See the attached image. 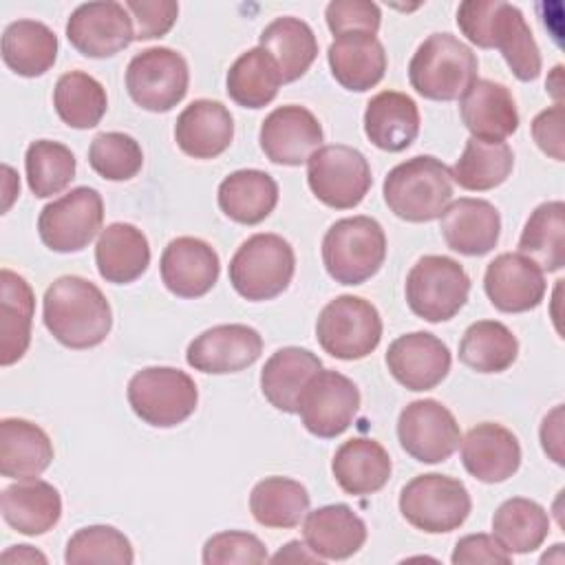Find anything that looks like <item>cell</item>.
Here are the masks:
<instances>
[{"label": "cell", "instance_id": "obj_39", "mask_svg": "<svg viewBox=\"0 0 565 565\" xmlns=\"http://www.w3.org/2000/svg\"><path fill=\"white\" fill-rule=\"evenodd\" d=\"M307 488L289 477H265L249 494V512L256 523L276 530H289L300 525L309 512Z\"/></svg>", "mask_w": 565, "mask_h": 565}, {"label": "cell", "instance_id": "obj_28", "mask_svg": "<svg viewBox=\"0 0 565 565\" xmlns=\"http://www.w3.org/2000/svg\"><path fill=\"white\" fill-rule=\"evenodd\" d=\"M327 62L335 82L353 93L377 86L386 73V51L371 33L338 35L327 49Z\"/></svg>", "mask_w": 565, "mask_h": 565}, {"label": "cell", "instance_id": "obj_13", "mask_svg": "<svg viewBox=\"0 0 565 565\" xmlns=\"http://www.w3.org/2000/svg\"><path fill=\"white\" fill-rule=\"evenodd\" d=\"M190 71L185 57L168 46H150L126 66L130 99L150 113L172 110L188 93Z\"/></svg>", "mask_w": 565, "mask_h": 565}, {"label": "cell", "instance_id": "obj_23", "mask_svg": "<svg viewBox=\"0 0 565 565\" xmlns=\"http://www.w3.org/2000/svg\"><path fill=\"white\" fill-rule=\"evenodd\" d=\"M441 218V236L446 245L463 256H483L494 249L501 236V214L486 199H457Z\"/></svg>", "mask_w": 565, "mask_h": 565}, {"label": "cell", "instance_id": "obj_17", "mask_svg": "<svg viewBox=\"0 0 565 565\" xmlns=\"http://www.w3.org/2000/svg\"><path fill=\"white\" fill-rule=\"evenodd\" d=\"M263 353V338L247 324H216L196 335L185 351V360L194 371L225 375L252 366Z\"/></svg>", "mask_w": 565, "mask_h": 565}, {"label": "cell", "instance_id": "obj_8", "mask_svg": "<svg viewBox=\"0 0 565 565\" xmlns=\"http://www.w3.org/2000/svg\"><path fill=\"white\" fill-rule=\"evenodd\" d=\"M470 508L472 501L463 481L439 472L417 475L399 492L402 516L428 534L457 530L468 519Z\"/></svg>", "mask_w": 565, "mask_h": 565}, {"label": "cell", "instance_id": "obj_5", "mask_svg": "<svg viewBox=\"0 0 565 565\" xmlns=\"http://www.w3.org/2000/svg\"><path fill=\"white\" fill-rule=\"evenodd\" d=\"M296 271V254L289 241L260 232L241 243L230 260V282L234 291L252 302L280 296Z\"/></svg>", "mask_w": 565, "mask_h": 565}, {"label": "cell", "instance_id": "obj_7", "mask_svg": "<svg viewBox=\"0 0 565 565\" xmlns=\"http://www.w3.org/2000/svg\"><path fill=\"white\" fill-rule=\"evenodd\" d=\"M128 404L132 413L154 428H172L185 422L199 402L194 380L174 366H148L128 382Z\"/></svg>", "mask_w": 565, "mask_h": 565}, {"label": "cell", "instance_id": "obj_26", "mask_svg": "<svg viewBox=\"0 0 565 565\" xmlns=\"http://www.w3.org/2000/svg\"><path fill=\"white\" fill-rule=\"evenodd\" d=\"M302 536L307 547L322 561H344L364 545L366 523L349 505L331 503L307 512Z\"/></svg>", "mask_w": 565, "mask_h": 565}, {"label": "cell", "instance_id": "obj_35", "mask_svg": "<svg viewBox=\"0 0 565 565\" xmlns=\"http://www.w3.org/2000/svg\"><path fill=\"white\" fill-rule=\"evenodd\" d=\"M216 201L227 218L241 225H256L274 212L278 203V183L263 170H236L221 181Z\"/></svg>", "mask_w": 565, "mask_h": 565}, {"label": "cell", "instance_id": "obj_15", "mask_svg": "<svg viewBox=\"0 0 565 565\" xmlns=\"http://www.w3.org/2000/svg\"><path fill=\"white\" fill-rule=\"evenodd\" d=\"M399 446L422 463L446 461L461 441L455 415L437 399H415L397 417Z\"/></svg>", "mask_w": 565, "mask_h": 565}, {"label": "cell", "instance_id": "obj_44", "mask_svg": "<svg viewBox=\"0 0 565 565\" xmlns=\"http://www.w3.org/2000/svg\"><path fill=\"white\" fill-rule=\"evenodd\" d=\"M53 106L66 126L86 130L102 121L108 108V97L93 75L84 71H68L55 82Z\"/></svg>", "mask_w": 565, "mask_h": 565}, {"label": "cell", "instance_id": "obj_46", "mask_svg": "<svg viewBox=\"0 0 565 565\" xmlns=\"http://www.w3.org/2000/svg\"><path fill=\"white\" fill-rule=\"evenodd\" d=\"M68 565H130L135 561L132 545L113 525H88L77 530L64 550Z\"/></svg>", "mask_w": 565, "mask_h": 565}, {"label": "cell", "instance_id": "obj_2", "mask_svg": "<svg viewBox=\"0 0 565 565\" xmlns=\"http://www.w3.org/2000/svg\"><path fill=\"white\" fill-rule=\"evenodd\" d=\"M44 327L68 349H93L106 340L113 311L102 289L82 276H60L42 298Z\"/></svg>", "mask_w": 565, "mask_h": 565}, {"label": "cell", "instance_id": "obj_21", "mask_svg": "<svg viewBox=\"0 0 565 565\" xmlns=\"http://www.w3.org/2000/svg\"><path fill=\"white\" fill-rule=\"evenodd\" d=\"M161 280L179 298H201L218 280L221 260L214 247L194 236L172 238L159 260Z\"/></svg>", "mask_w": 565, "mask_h": 565}, {"label": "cell", "instance_id": "obj_41", "mask_svg": "<svg viewBox=\"0 0 565 565\" xmlns=\"http://www.w3.org/2000/svg\"><path fill=\"white\" fill-rule=\"evenodd\" d=\"M282 84L274 57L256 46L241 53L227 71V95L243 108H263L278 95Z\"/></svg>", "mask_w": 565, "mask_h": 565}, {"label": "cell", "instance_id": "obj_52", "mask_svg": "<svg viewBox=\"0 0 565 565\" xmlns=\"http://www.w3.org/2000/svg\"><path fill=\"white\" fill-rule=\"evenodd\" d=\"M563 119H565V110L563 104H554L545 110H541L534 119H532V137L536 141V146L552 159L563 161L565 152H563Z\"/></svg>", "mask_w": 565, "mask_h": 565}, {"label": "cell", "instance_id": "obj_56", "mask_svg": "<svg viewBox=\"0 0 565 565\" xmlns=\"http://www.w3.org/2000/svg\"><path fill=\"white\" fill-rule=\"evenodd\" d=\"M552 73H554V79H556V82H550V79H547V82H545V86H547V88H550V93L554 95L556 104H561V88H563L561 73H563V66H561V64H558V66H554V71H552Z\"/></svg>", "mask_w": 565, "mask_h": 565}, {"label": "cell", "instance_id": "obj_38", "mask_svg": "<svg viewBox=\"0 0 565 565\" xmlns=\"http://www.w3.org/2000/svg\"><path fill=\"white\" fill-rule=\"evenodd\" d=\"M550 534L545 508L525 497L503 501L492 516V536L510 554H530L543 545Z\"/></svg>", "mask_w": 565, "mask_h": 565}, {"label": "cell", "instance_id": "obj_22", "mask_svg": "<svg viewBox=\"0 0 565 565\" xmlns=\"http://www.w3.org/2000/svg\"><path fill=\"white\" fill-rule=\"evenodd\" d=\"M463 468L483 483H501L521 466V444L516 435L497 424L481 422L461 439Z\"/></svg>", "mask_w": 565, "mask_h": 565}, {"label": "cell", "instance_id": "obj_53", "mask_svg": "<svg viewBox=\"0 0 565 565\" xmlns=\"http://www.w3.org/2000/svg\"><path fill=\"white\" fill-rule=\"evenodd\" d=\"M541 444L543 450L558 463L563 466V406H556L552 413L545 415L541 424Z\"/></svg>", "mask_w": 565, "mask_h": 565}, {"label": "cell", "instance_id": "obj_19", "mask_svg": "<svg viewBox=\"0 0 565 565\" xmlns=\"http://www.w3.org/2000/svg\"><path fill=\"white\" fill-rule=\"evenodd\" d=\"M483 289L499 311L523 313L543 302L547 282L534 260L519 252H505L488 263Z\"/></svg>", "mask_w": 565, "mask_h": 565}, {"label": "cell", "instance_id": "obj_43", "mask_svg": "<svg viewBox=\"0 0 565 565\" xmlns=\"http://www.w3.org/2000/svg\"><path fill=\"white\" fill-rule=\"evenodd\" d=\"M519 355L516 335L499 320L472 322L459 342V360L477 373H501Z\"/></svg>", "mask_w": 565, "mask_h": 565}, {"label": "cell", "instance_id": "obj_18", "mask_svg": "<svg viewBox=\"0 0 565 565\" xmlns=\"http://www.w3.org/2000/svg\"><path fill=\"white\" fill-rule=\"evenodd\" d=\"M258 141L271 163L302 166L322 146V126L305 106L287 104L263 119Z\"/></svg>", "mask_w": 565, "mask_h": 565}, {"label": "cell", "instance_id": "obj_11", "mask_svg": "<svg viewBox=\"0 0 565 565\" xmlns=\"http://www.w3.org/2000/svg\"><path fill=\"white\" fill-rule=\"evenodd\" d=\"M307 183L313 196L333 207L351 210L371 190L373 177L366 157L344 143L320 146L307 159Z\"/></svg>", "mask_w": 565, "mask_h": 565}, {"label": "cell", "instance_id": "obj_27", "mask_svg": "<svg viewBox=\"0 0 565 565\" xmlns=\"http://www.w3.org/2000/svg\"><path fill=\"white\" fill-rule=\"evenodd\" d=\"M0 512L7 525L26 536H40L53 530L62 516V497L57 488L42 479H20L0 494Z\"/></svg>", "mask_w": 565, "mask_h": 565}, {"label": "cell", "instance_id": "obj_20", "mask_svg": "<svg viewBox=\"0 0 565 565\" xmlns=\"http://www.w3.org/2000/svg\"><path fill=\"white\" fill-rule=\"evenodd\" d=\"M448 347L428 331H413L395 338L386 349L391 375L408 391H430L450 371Z\"/></svg>", "mask_w": 565, "mask_h": 565}, {"label": "cell", "instance_id": "obj_40", "mask_svg": "<svg viewBox=\"0 0 565 565\" xmlns=\"http://www.w3.org/2000/svg\"><path fill=\"white\" fill-rule=\"evenodd\" d=\"M519 254L534 260L543 271H558L565 265V203L545 201L527 216Z\"/></svg>", "mask_w": 565, "mask_h": 565}, {"label": "cell", "instance_id": "obj_3", "mask_svg": "<svg viewBox=\"0 0 565 565\" xmlns=\"http://www.w3.org/2000/svg\"><path fill=\"white\" fill-rule=\"evenodd\" d=\"M382 194L397 218L408 223L435 221L452 199L450 168L437 157L417 154L388 170Z\"/></svg>", "mask_w": 565, "mask_h": 565}, {"label": "cell", "instance_id": "obj_45", "mask_svg": "<svg viewBox=\"0 0 565 565\" xmlns=\"http://www.w3.org/2000/svg\"><path fill=\"white\" fill-rule=\"evenodd\" d=\"M26 183L38 199L60 194L75 179V154L60 141H31L24 154Z\"/></svg>", "mask_w": 565, "mask_h": 565}, {"label": "cell", "instance_id": "obj_6", "mask_svg": "<svg viewBox=\"0 0 565 565\" xmlns=\"http://www.w3.org/2000/svg\"><path fill=\"white\" fill-rule=\"evenodd\" d=\"M386 258V234L371 216L335 221L322 238V263L340 285H362L380 271Z\"/></svg>", "mask_w": 565, "mask_h": 565}, {"label": "cell", "instance_id": "obj_51", "mask_svg": "<svg viewBox=\"0 0 565 565\" xmlns=\"http://www.w3.org/2000/svg\"><path fill=\"white\" fill-rule=\"evenodd\" d=\"M450 561L452 565H475V563L510 565L512 554L505 552L499 545V541L490 534H468L457 541Z\"/></svg>", "mask_w": 565, "mask_h": 565}, {"label": "cell", "instance_id": "obj_4", "mask_svg": "<svg viewBox=\"0 0 565 565\" xmlns=\"http://www.w3.org/2000/svg\"><path fill=\"white\" fill-rule=\"evenodd\" d=\"M475 51L452 33L428 35L408 62V82L426 99L452 102L477 82Z\"/></svg>", "mask_w": 565, "mask_h": 565}, {"label": "cell", "instance_id": "obj_36", "mask_svg": "<svg viewBox=\"0 0 565 565\" xmlns=\"http://www.w3.org/2000/svg\"><path fill=\"white\" fill-rule=\"evenodd\" d=\"M258 46L274 57L282 84L300 79L318 57V40L311 26L294 15L271 20L263 29Z\"/></svg>", "mask_w": 565, "mask_h": 565}, {"label": "cell", "instance_id": "obj_12", "mask_svg": "<svg viewBox=\"0 0 565 565\" xmlns=\"http://www.w3.org/2000/svg\"><path fill=\"white\" fill-rule=\"evenodd\" d=\"M104 223V201L95 188L79 185L46 203L38 216L40 241L57 254L88 247Z\"/></svg>", "mask_w": 565, "mask_h": 565}, {"label": "cell", "instance_id": "obj_1", "mask_svg": "<svg viewBox=\"0 0 565 565\" xmlns=\"http://www.w3.org/2000/svg\"><path fill=\"white\" fill-rule=\"evenodd\" d=\"M459 31L479 49L501 51L521 82L541 75V51L519 7L501 0H466L457 9Z\"/></svg>", "mask_w": 565, "mask_h": 565}, {"label": "cell", "instance_id": "obj_30", "mask_svg": "<svg viewBox=\"0 0 565 565\" xmlns=\"http://www.w3.org/2000/svg\"><path fill=\"white\" fill-rule=\"evenodd\" d=\"M95 265L106 282H135L150 265V245L146 234L132 223H110L99 232Z\"/></svg>", "mask_w": 565, "mask_h": 565}, {"label": "cell", "instance_id": "obj_48", "mask_svg": "<svg viewBox=\"0 0 565 565\" xmlns=\"http://www.w3.org/2000/svg\"><path fill=\"white\" fill-rule=\"evenodd\" d=\"M265 561H269L265 543L249 532H218L203 545L205 565H258Z\"/></svg>", "mask_w": 565, "mask_h": 565}, {"label": "cell", "instance_id": "obj_49", "mask_svg": "<svg viewBox=\"0 0 565 565\" xmlns=\"http://www.w3.org/2000/svg\"><path fill=\"white\" fill-rule=\"evenodd\" d=\"M327 26L338 38L344 33H371L380 29V7L369 0H331L324 9Z\"/></svg>", "mask_w": 565, "mask_h": 565}, {"label": "cell", "instance_id": "obj_33", "mask_svg": "<svg viewBox=\"0 0 565 565\" xmlns=\"http://www.w3.org/2000/svg\"><path fill=\"white\" fill-rule=\"evenodd\" d=\"M53 461L49 435L22 417L0 422V475L9 479L40 477Z\"/></svg>", "mask_w": 565, "mask_h": 565}, {"label": "cell", "instance_id": "obj_50", "mask_svg": "<svg viewBox=\"0 0 565 565\" xmlns=\"http://www.w3.org/2000/svg\"><path fill=\"white\" fill-rule=\"evenodd\" d=\"M124 7L130 13L135 40L163 38L179 15V2L174 0H126Z\"/></svg>", "mask_w": 565, "mask_h": 565}, {"label": "cell", "instance_id": "obj_32", "mask_svg": "<svg viewBox=\"0 0 565 565\" xmlns=\"http://www.w3.org/2000/svg\"><path fill=\"white\" fill-rule=\"evenodd\" d=\"M35 296L15 271H0V364L11 366L24 358L31 344Z\"/></svg>", "mask_w": 565, "mask_h": 565}, {"label": "cell", "instance_id": "obj_16", "mask_svg": "<svg viewBox=\"0 0 565 565\" xmlns=\"http://www.w3.org/2000/svg\"><path fill=\"white\" fill-rule=\"evenodd\" d=\"M66 38L84 57H113L135 40L130 13L113 0L79 4L68 22Z\"/></svg>", "mask_w": 565, "mask_h": 565}, {"label": "cell", "instance_id": "obj_55", "mask_svg": "<svg viewBox=\"0 0 565 565\" xmlns=\"http://www.w3.org/2000/svg\"><path fill=\"white\" fill-rule=\"evenodd\" d=\"M0 561L4 565H11V563H42L44 565L46 556L31 545H11L7 552H2Z\"/></svg>", "mask_w": 565, "mask_h": 565}, {"label": "cell", "instance_id": "obj_24", "mask_svg": "<svg viewBox=\"0 0 565 565\" xmlns=\"http://www.w3.org/2000/svg\"><path fill=\"white\" fill-rule=\"evenodd\" d=\"M459 113L475 139L503 141L519 128V110L510 88L492 79H477L461 95Z\"/></svg>", "mask_w": 565, "mask_h": 565}, {"label": "cell", "instance_id": "obj_47", "mask_svg": "<svg viewBox=\"0 0 565 565\" xmlns=\"http://www.w3.org/2000/svg\"><path fill=\"white\" fill-rule=\"evenodd\" d=\"M88 163L106 181H128L139 174L143 152L139 141L126 132H99L90 141Z\"/></svg>", "mask_w": 565, "mask_h": 565}, {"label": "cell", "instance_id": "obj_37", "mask_svg": "<svg viewBox=\"0 0 565 565\" xmlns=\"http://www.w3.org/2000/svg\"><path fill=\"white\" fill-rule=\"evenodd\" d=\"M2 60L22 77L44 75L57 60V35L38 20H15L2 33Z\"/></svg>", "mask_w": 565, "mask_h": 565}, {"label": "cell", "instance_id": "obj_9", "mask_svg": "<svg viewBox=\"0 0 565 565\" xmlns=\"http://www.w3.org/2000/svg\"><path fill=\"white\" fill-rule=\"evenodd\" d=\"M408 309L426 322H446L459 313L470 294L466 269L450 256H422L406 276Z\"/></svg>", "mask_w": 565, "mask_h": 565}, {"label": "cell", "instance_id": "obj_42", "mask_svg": "<svg viewBox=\"0 0 565 565\" xmlns=\"http://www.w3.org/2000/svg\"><path fill=\"white\" fill-rule=\"evenodd\" d=\"M514 166V152L505 141H483L470 137L461 157L450 168V177L459 188L486 192L501 185Z\"/></svg>", "mask_w": 565, "mask_h": 565}, {"label": "cell", "instance_id": "obj_14", "mask_svg": "<svg viewBox=\"0 0 565 565\" xmlns=\"http://www.w3.org/2000/svg\"><path fill=\"white\" fill-rule=\"evenodd\" d=\"M360 408V391L355 382L338 371L320 369L298 397V415L302 426L322 439L342 435Z\"/></svg>", "mask_w": 565, "mask_h": 565}, {"label": "cell", "instance_id": "obj_34", "mask_svg": "<svg viewBox=\"0 0 565 565\" xmlns=\"http://www.w3.org/2000/svg\"><path fill=\"white\" fill-rule=\"evenodd\" d=\"M320 369V358L309 349L282 347L265 362L260 371V391L274 408L282 413H298V397L305 384Z\"/></svg>", "mask_w": 565, "mask_h": 565}, {"label": "cell", "instance_id": "obj_25", "mask_svg": "<svg viewBox=\"0 0 565 565\" xmlns=\"http://www.w3.org/2000/svg\"><path fill=\"white\" fill-rule=\"evenodd\" d=\"M174 139L188 157L214 159L230 148L234 139V119L221 102L194 99L179 113Z\"/></svg>", "mask_w": 565, "mask_h": 565}, {"label": "cell", "instance_id": "obj_54", "mask_svg": "<svg viewBox=\"0 0 565 565\" xmlns=\"http://www.w3.org/2000/svg\"><path fill=\"white\" fill-rule=\"evenodd\" d=\"M274 563H298V561H305V563H322L320 556H316L307 545H302L300 541H289L278 554L271 556Z\"/></svg>", "mask_w": 565, "mask_h": 565}, {"label": "cell", "instance_id": "obj_29", "mask_svg": "<svg viewBox=\"0 0 565 565\" xmlns=\"http://www.w3.org/2000/svg\"><path fill=\"white\" fill-rule=\"evenodd\" d=\"M419 132V108L413 97L399 90L373 95L364 110V135L386 152L406 150Z\"/></svg>", "mask_w": 565, "mask_h": 565}, {"label": "cell", "instance_id": "obj_31", "mask_svg": "<svg viewBox=\"0 0 565 565\" xmlns=\"http://www.w3.org/2000/svg\"><path fill=\"white\" fill-rule=\"evenodd\" d=\"M391 457L386 448L369 437L344 441L331 461V472L347 494H373L391 479Z\"/></svg>", "mask_w": 565, "mask_h": 565}, {"label": "cell", "instance_id": "obj_10", "mask_svg": "<svg viewBox=\"0 0 565 565\" xmlns=\"http://www.w3.org/2000/svg\"><path fill=\"white\" fill-rule=\"evenodd\" d=\"M316 338L331 358L362 360L382 340L380 311L360 296H338L322 307L316 320Z\"/></svg>", "mask_w": 565, "mask_h": 565}]
</instances>
